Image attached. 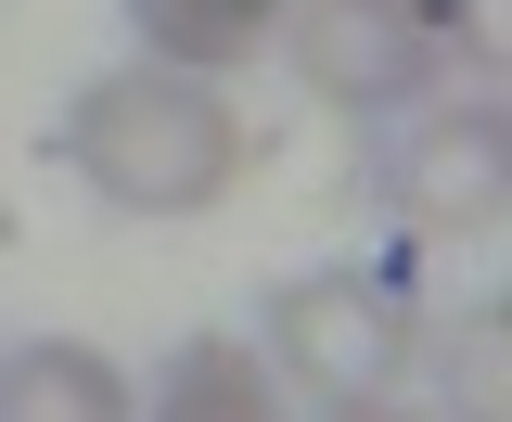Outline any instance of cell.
I'll list each match as a JSON object with an SVG mask.
<instances>
[{
    "mask_svg": "<svg viewBox=\"0 0 512 422\" xmlns=\"http://www.w3.org/2000/svg\"><path fill=\"white\" fill-rule=\"evenodd\" d=\"M512 205V116L500 90H423L397 141V218L410 231H500Z\"/></svg>",
    "mask_w": 512,
    "mask_h": 422,
    "instance_id": "277c9868",
    "label": "cell"
},
{
    "mask_svg": "<svg viewBox=\"0 0 512 422\" xmlns=\"http://www.w3.org/2000/svg\"><path fill=\"white\" fill-rule=\"evenodd\" d=\"M64 167L103 192L116 218H205V205L244 192L256 128L231 116L218 77H180V64H103V77L64 103Z\"/></svg>",
    "mask_w": 512,
    "mask_h": 422,
    "instance_id": "6da1fadb",
    "label": "cell"
},
{
    "mask_svg": "<svg viewBox=\"0 0 512 422\" xmlns=\"http://www.w3.org/2000/svg\"><path fill=\"white\" fill-rule=\"evenodd\" d=\"M448 397H461V422H500V307H474L448 333Z\"/></svg>",
    "mask_w": 512,
    "mask_h": 422,
    "instance_id": "ba28073f",
    "label": "cell"
},
{
    "mask_svg": "<svg viewBox=\"0 0 512 422\" xmlns=\"http://www.w3.org/2000/svg\"><path fill=\"white\" fill-rule=\"evenodd\" d=\"M141 64H180V77H231L282 39V0H128Z\"/></svg>",
    "mask_w": 512,
    "mask_h": 422,
    "instance_id": "52a82bcc",
    "label": "cell"
},
{
    "mask_svg": "<svg viewBox=\"0 0 512 422\" xmlns=\"http://www.w3.org/2000/svg\"><path fill=\"white\" fill-rule=\"evenodd\" d=\"M141 422H295V397H282V371L256 359L244 333H192L180 359L154 371V410Z\"/></svg>",
    "mask_w": 512,
    "mask_h": 422,
    "instance_id": "8992f818",
    "label": "cell"
},
{
    "mask_svg": "<svg viewBox=\"0 0 512 422\" xmlns=\"http://www.w3.org/2000/svg\"><path fill=\"white\" fill-rule=\"evenodd\" d=\"M269 52L333 116H410L423 90H448V0H282Z\"/></svg>",
    "mask_w": 512,
    "mask_h": 422,
    "instance_id": "3957f363",
    "label": "cell"
},
{
    "mask_svg": "<svg viewBox=\"0 0 512 422\" xmlns=\"http://www.w3.org/2000/svg\"><path fill=\"white\" fill-rule=\"evenodd\" d=\"M0 422H141V384L90 333H39L0 359Z\"/></svg>",
    "mask_w": 512,
    "mask_h": 422,
    "instance_id": "5b68a950",
    "label": "cell"
},
{
    "mask_svg": "<svg viewBox=\"0 0 512 422\" xmlns=\"http://www.w3.org/2000/svg\"><path fill=\"white\" fill-rule=\"evenodd\" d=\"M269 371L308 384L320 410H384L410 371H423V320L397 282L372 269H295L269 295Z\"/></svg>",
    "mask_w": 512,
    "mask_h": 422,
    "instance_id": "7a4b0ae2",
    "label": "cell"
}]
</instances>
